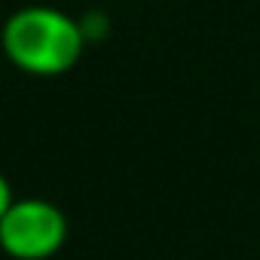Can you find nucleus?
<instances>
[{
    "label": "nucleus",
    "instance_id": "obj_3",
    "mask_svg": "<svg viewBox=\"0 0 260 260\" xmlns=\"http://www.w3.org/2000/svg\"><path fill=\"white\" fill-rule=\"evenodd\" d=\"M80 25H83L86 43H95V40H101V37H104V31H107V22H104V16H101V13H89L86 19H80Z\"/></svg>",
    "mask_w": 260,
    "mask_h": 260
},
{
    "label": "nucleus",
    "instance_id": "obj_1",
    "mask_svg": "<svg viewBox=\"0 0 260 260\" xmlns=\"http://www.w3.org/2000/svg\"><path fill=\"white\" fill-rule=\"evenodd\" d=\"M86 46L80 19L49 4H28L10 13L0 28L7 61L31 77H61L74 71Z\"/></svg>",
    "mask_w": 260,
    "mask_h": 260
},
{
    "label": "nucleus",
    "instance_id": "obj_2",
    "mask_svg": "<svg viewBox=\"0 0 260 260\" xmlns=\"http://www.w3.org/2000/svg\"><path fill=\"white\" fill-rule=\"evenodd\" d=\"M68 242V214L40 196L13 199L0 217V251L10 260H49Z\"/></svg>",
    "mask_w": 260,
    "mask_h": 260
},
{
    "label": "nucleus",
    "instance_id": "obj_4",
    "mask_svg": "<svg viewBox=\"0 0 260 260\" xmlns=\"http://www.w3.org/2000/svg\"><path fill=\"white\" fill-rule=\"evenodd\" d=\"M13 199H16V196H13V184L7 181V175H4V172H0V217L7 214V208L13 205Z\"/></svg>",
    "mask_w": 260,
    "mask_h": 260
}]
</instances>
